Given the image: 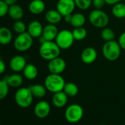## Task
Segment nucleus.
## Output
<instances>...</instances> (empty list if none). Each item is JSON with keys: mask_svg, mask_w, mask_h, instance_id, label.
Instances as JSON below:
<instances>
[{"mask_svg": "<svg viewBox=\"0 0 125 125\" xmlns=\"http://www.w3.org/2000/svg\"><path fill=\"white\" fill-rule=\"evenodd\" d=\"M61 49L54 41H46L41 44L39 48V54L42 59L50 61L60 56Z\"/></svg>", "mask_w": 125, "mask_h": 125, "instance_id": "nucleus-1", "label": "nucleus"}, {"mask_svg": "<svg viewBox=\"0 0 125 125\" xmlns=\"http://www.w3.org/2000/svg\"><path fill=\"white\" fill-rule=\"evenodd\" d=\"M66 81L64 78L59 74L50 73L44 80V86L47 91L52 93H56L63 91Z\"/></svg>", "mask_w": 125, "mask_h": 125, "instance_id": "nucleus-2", "label": "nucleus"}, {"mask_svg": "<svg viewBox=\"0 0 125 125\" xmlns=\"http://www.w3.org/2000/svg\"><path fill=\"white\" fill-rule=\"evenodd\" d=\"M33 97L29 87H21L18 89L14 96L15 103L21 108H29L32 103Z\"/></svg>", "mask_w": 125, "mask_h": 125, "instance_id": "nucleus-3", "label": "nucleus"}, {"mask_svg": "<svg viewBox=\"0 0 125 125\" xmlns=\"http://www.w3.org/2000/svg\"><path fill=\"white\" fill-rule=\"evenodd\" d=\"M121 52L122 48L119 42L115 40L105 42L102 46V54L104 57L111 62L117 60L121 56Z\"/></svg>", "mask_w": 125, "mask_h": 125, "instance_id": "nucleus-4", "label": "nucleus"}, {"mask_svg": "<svg viewBox=\"0 0 125 125\" xmlns=\"http://www.w3.org/2000/svg\"><path fill=\"white\" fill-rule=\"evenodd\" d=\"M89 21L92 26L97 28H105L107 27L109 23V17L108 14L102 10V9H95L92 10L89 15Z\"/></svg>", "mask_w": 125, "mask_h": 125, "instance_id": "nucleus-5", "label": "nucleus"}, {"mask_svg": "<svg viewBox=\"0 0 125 125\" xmlns=\"http://www.w3.org/2000/svg\"><path fill=\"white\" fill-rule=\"evenodd\" d=\"M33 44V38L27 31L19 34L13 40L14 48L19 52H25L31 48Z\"/></svg>", "mask_w": 125, "mask_h": 125, "instance_id": "nucleus-6", "label": "nucleus"}, {"mask_svg": "<svg viewBox=\"0 0 125 125\" xmlns=\"http://www.w3.org/2000/svg\"><path fill=\"white\" fill-rule=\"evenodd\" d=\"M84 110L83 107L78 104H71L68 106L65 111L66 120L71 124L79 122L83 117Z\"/></svg>", "mask_w": 125, "mask_h": 125, "instance_id": "nucleus-7", "label": "nucleus"}, {"mask_svg": "<svg viewBox=\"0 0 125 125\" xmlns=\"http://www.w3.org/2000/svg\"><path fill=\"white\" fill-rule=\"evenodd\" d=\"M55 40L60 49L67 50L73 45L75 40L72 31L68 29H63L58 32Z\"/></svg>", "mask_w": 125, "mask_h": 125, "instance_id": "nucleus-8", "label": "nucleus"}, {"mask_svg": "<svg viewBox=\"0 0 125 125\" xmlns=\"http://www.w3.org/2000/svg\"><path fill=\"white\" fill-rule=\"evenodd\" d=\"M66 68V62L63 58L60 56L49 61L48 70L50 73L60 75L62 73L64 72Z\"/></svg>", "mask_w": 125, "mask_h": 125, "instance_id": "nucleus-9", "label": "nucleus"}, {"mask_svg": "<svg viewBox=\"0 0 125 125\" xmlns=\"http://www.w3.org/2000/svg\"><path fill=\"white\" fill-rule=\"evenodd\" d=\"M76 4L74 0H58L56 6V10L62 15L63 17L72 14Z\"/></svg>", "mask_w": 125, "mask_h": 125, "instance_id": "nucleus-10", "label": "nucleus"}, {"mask_svg": "<svg viewBox=\"0 0 125 125\" xmlns=\"http://www.w3.org/2000/svg\"><path fill=\"white\" fill-rule=\"evenodd\" d=\"M10 70L14 73H20L24 70L27 65L26 59L21 55H16L13 56L9 62Z\"/></svg>", "mask_w": 125, "mask_h": 125, "instance_id": "nucleus-11", "label": "nucleus"}, {"mask_svg": "<svg viewBox=\"0 0 125 125\" xmlns=\"http://www.w3.org/2000/svg\"><path fill=\"white\" fill-rule=\"evenodd\" d=\"M51 111V107L47 101L41 100L36 103L34 108V114L39 119L47 117Z\"/></svg>", "mask_w": 125, "mask_h": 125, "instance_id": "nucleus-12", "label": "nucleus"}, {"mask_svg": "<svg viewBox=\"0 0 125 125\" xmlns=\"http://www.w3.org/2000/svg\"><path fill=\"white\" fill-rule=\"evenodd\" d=\"M97 51L93 47H87L84 48L81 53L80 58L83 63L90 64L94 63L97 59Z\"/></svg>", "mask_w": 125, "mask_h": 125, "instance_id": "nucleus-13", "label": "nucleus"}, {"mask_svg": "<svg viewBox=\"0 0 125 125\" xmlns=\"http://www.w3.org/2000/svg\"><path fill=\"white\" fill-rule=\"evenodd\" d=\"M43 26L41 23L37 20L32 21L27 26V31L32 38H39L43 33Z\"/></svg>", "mask_w": 125, "mask_h": 125, "instance_id": "nucleus-14", "label": "nucleus"}, {"mask_svg": "<svg viewBox=\"0 0 125 125\" xmlns=\"http://www.w3.org/2000/svg\"><path fill=\"white\" fill-rule=\"evenodd\" d=\"M58 32L59 31L55 25L48 23L43 27L41 36L45 39L46 41H53L55 40Z\"/></svg>", "mask_w": 125, "mask_h": 125, "instance_id": "nucleus-15", "label": "nucleus"}, {"mask_svg": "<svg viewBox=\"0 0 125 125\" xmlns=\"http://www.w3.org/2000/svg\"><path fill=\"white\" fill-rule=\"evenodd\" d=\"M68 96L63 91L56 92L53 94L52 98V103L53 105L56 108H63L68 103Z\"/></svg>", "mask_w": 125, "mask_h": 125, "instance_id": "nucleus-16", "label": "nucleus"}, {"mask_svg": "<svg viewBox=\"0 0 125 125\" xmlns=\"http://www.w3.org/2000/svg\"><path fill=\"white\" fill-rule=\"evenodd\" d=\"M46 4L43 0H32L29 2L28 9L33 15H39L44 12Z\"/></svg>", "mask_w": 125, "mask_h": 125, "instance_id": "nucleus-17", "label": "nucleus"}, {"mask_svg": "<svg viewBox=\"0 0 125 125\" xmlns=\"http://www.w3.org/2000/svg\"><path fill=\"white\" fill-rule=\"evenodd\" d=\"M10 87L12 88H19L23 83V77L18 73H13L7 75L4 78Z\"/></svg>", "mask_w": 125, "mask_h": 125, "instance_id": "nucleus-18", "label": "nucleus"}, {"mask_svg": "<svg viewBox=\"0 0 125 125\" xmlns=\"http://www.w3.org/2000/svg\"><path fill=\"white\" fill-rule=\"evenodd\" d=\"M24 10L19 4H15L11 6H9L7 15L13 20H14V21L21 20L24 16Z\"/></svg>", "mask_w": 125, "mask_h": 125, "instance_id": "nucleus-19", "label": "nucleus"}, {"mask_svg": "<svg viewBox=\"0 0 125 125\" xmlns=\"http://www.w3.org/2000/svg\"><path fill=\"white\" fill-rule=\"evenodd\" d=\"M63 18V17L57 10H49L45 14V19L50 24L56 25L60 23Z\"/></svg>", "mask_w": 125, "mask_h": 125, "instance_id": "nucleus-20", "label": "nucleus"}, {"mask_svg": "<svg viewBox=\"0 0 125 125\" xmlns=\"http://www.w3.org/2000/svg\"><path fill=\"white\" fill-rule=\"evenodd\" d=\"M22 72H23V75L24 78L29 81H32L35 79L38 75V70L37 67L35 64H31V63L27 64L26 67H24Z\"/></svg>", "mask_w": 125, "mask_h": 125, "instance_id": "nucleus-21", "label": "nucleus"}, {"mask_svg": "<svg viewBox=\"0 0 125 125\" xmlns=\"http://www.w3.org/2000/svg\"><path fill=\"white\" fill-rule=\"evenodd\" d=\"M13 40V33L11 30L6 26L0 27V45H7Z\"/></svg>", "mask_w": 125, "mask_h": 125, "instance_id": "nucleus-22", "label": "nucleus"}, {"mask_svg": "<svg viewBox=\"0 0 125 125\" xmlns=\"http://www.w3.org/2000/svg\"><path fill=\"white\" fill-rule=\"evenodd\" d=\"M29 89H30L33 97L38 98V99L44 97L46 94V91H47L45 86L40 84V83L31 85L29 86Z\"/></svg>", "mask_w": 125, "mask_h": 125, "instance_id": "nucleus-23", "label": "nucleus"}, {"mask_svg": "<svg viewBox=\"0 0 125 125\" xmlns=\"http://www.w3.org/2000/svg\"><path fill=\"white\" fill-rule=\"evenodd\" d=\"M86 21L85 16L80 12L74 13L71 16V21L70 22V24L74 27V28H77V27H83Z\"/></svg>", "mask_w": 125, "mask_h": 125, "instance_id": "nucleus-24", "label": "nucleus"}, {"mask_svg": "<svg viewBox=\"0 0 125 125\" xmlns=\"http://www.w3.org/2000/svg\"><path fill=\"white\" fill-rule=\"evenodd\" d=\"M112 14L114 17L122 19L125 18V4L119 2L114 5H113L112 7Z\"/></svg>", "mask_w": 125, "mask_h": 125, "instance_id": "nucleus-25", "label": "nucleus"}, {"mask_svg": "<svg viewBox=\"0 0 125 125\" xmlns=\"http://www.w3.org/2000/svg\"><path fill=\"white\" fill-rule=\"evenodd\" d=\"M63 92L66 93V94L68 97H74L78 94L79 88L76 83H74L73 82H68V83H66V84H65Z\"/></svg>", "mask_w": 125, "mask_h": 125, "instance_id": "nucleus-26", "label": "nucleus"}, {"mask_svg": "<svg viewBox=\"0 0 125 125\" xmlns=\"http://www.w3.org/2000/svg\"><path fill=\"white\" fill-rule=\"evenodd\" d=\"M72 34L75 40L80 41V40H84L87 37L88 32H87V30L83 26V27L74 28L72 31Z\"/></svg>", "mask_w": 125, "mask_h": 125, "instance_id": "nucleus-27", "label": "nucleus"}, {"mask_svg": "<svg viewBox=\"0 0 125 125\" xmlns=\"http://www.w3.org/2000/svg\"><path fill=\"white\" fill-rule=\"evenodd\" d=\"M13 29L15 33L19 34L26 32L27 29V26L23 21L18 20V21H15V22L13 23Z\"/></svg>", "mask_w": 125, "mask_h": 125, "instance_id": "nucleus-28", "label": "nucleus"}, {"mask_svg": "<svg viewBox=\"0 0 125 125\" xmlns=\"http://www.w3.org/2000/svg\"><path fill=\"white\" fill-rule=\"evenodd\" d=\"M101 37L105 41H112L115 39V33L111 28L105 27L101 31Z\"/></svg>", "mask_w": 125, "mask_h": 125, "instance_id": "nucleus-29", "label": "nucleus"}, {"mask_svg": "<svg viewBox=\"0 0 125 125\" xmlns=\"http://www.w3.org/2000/svg\"><path fill=\"white\" fill-rule=\"evenodd\" d=\"M10 86L6 82V81L3 78L0 80V100H2L7 97L9 93Z\"/></svg>", "mask_w": 125, "mask_h": 125, "instance_id": "nucleus-30", "label": "nucleus"}, {"mask_svg": "<svg viewBox=\"0 0 125 125\" xmlns=\"http://www.w3.org/2000/svg\"><path fill=\"white\" fill-rule=\"evenodd\" d=\"M76 7L82 10H88L92 4V0H74Z\"/></svg>", "mask_w": 125, "mask_h": 125, "instance_id": "nucleus-31", "label": "nucleus"}, {"mask_svg": "<svg viewBox=\"0 0 125 125\" xmlns=\"http://www.w3.org/2000/svg\"><path fill=\"white\" fill-rule=\"evenodd\" d=\"M9 6L4 1V0H0V18H2L8 14Z\"/></svg>", "mask_w": 125, "mask_h": 125, "instance_id": "nucleus-32", "label": "nucleus"}, {"mask_svg": "<svg viewBox=\"0 0 125 125\" xmlns=\"http://www.w3.org/2000/svg\"><path fill=\"white\" fill-rule=\"evenodd\" d=\"M106 4L105 0H92V4L95 9H102Z\"/></svg>", "mask_w": 125, "mask_h": 125, "instance_id": "nucleus-33", "label": "nucleus"}, {"mask_svg": "<svg viewBox=\"0 0 125 125\" xmlns=\"http://www.w3.org/2000/svg\"><path fill=\"white\" fill-rule=\"evenodd\" d=\"M118 42H119L120 47L122 48V49L125 50V31L122 33L121 35L119 36Z\"/></svg>", "mask_w": 125, "mask_h": 125, "instance_id": "nucleus-34", "label": "nucleus"}, {"mask_svg": "<svg viewBox=\"0 0 125 125\" xmlns=\"http://www.w3.org/2000/svg\"><path fill=\"white\" fill-rule=\"evenodd\" d=\"M6 70V64L5 62L0 59V75L3 74Z\"/></svg>", "mask_w": 125, "mask_h": 125, "instance_id": "nucleus-35", "label": "nucleus"}, {"mask_svg": "<svg viewBox=\"0 0 125 125\" xmlns=\"http://www.w3.org/2000/svg\"><path fill=\"white\" fill-rule=\"evenodd\" d=\"M106 1V4H110V5H114L119 2L121 1V0H105Z\"/></svg>", "mask_w": 125, "mask_h": 125, "instance_id": "nucleus-36", "label": "nucleus"}, {"mask_svg": "<svg viewBox=\"0 0 125 125\" xmlns=\"http://www.w3.org/2000/svg\"><path fill=\"white\" fill-rule=\"evenodd\" d=\"M71 16H72V14L67 15H66V16L63 17V19H64V21H65L66 23H70V22H71Z\"/></svg>", "mask_w": 125, "mask_h": 125, "instance_id": "nucleus-37", "label": "nucleus"}, {"mask_svg": "<svg viewBox=\"0 0 125 125\" xmlns=\"http://www.w3.org/2000/svg\"><path fill=\"white\" fill-rule=\"evenodd\" d=\"M4 1L8 6H11V5H13V4H16L17 0H4Z\"/></svg>", "mask_w": 125, "mask_h": 125, "instance_id": "nucleus-38", "label": "nucleus"}, {"mask_svg": "<svg viewBox=\"0 0 125 125\" xmlns=\"http://www.w3.org/2000/svg\"><path fill=\"white\" fill-rule=\"evenodd\" d=\"M0 51H1V47H0Z\"/></svg>", "mask_w": 125, "mask_h": 125, "instance_id": "nucleus-39", "label": "nucleus"}, {"mask_svg": "<svg viewBox=\"0 0 125 125\" xmlns=\"http://www.w3.org/2000/svg\"></svg>", "mask_w": 125, "mask_h": 125, "instance_id": "nucleus-40", "label": "nucleus"}, {"mask_svg": "<svg viewBox=\"0 0 125 125\" xmlns=\"http://www.w3.org/2000/svg\"><path fill=\"white\" fill-rule=\"evenodd\" d=\"M0 125H1V123H0Z\"/></svg>", "mask_w": 125, "mask_h": 125, "instance_id": "nucleus-41", "label": "nucleus"}, {"mask_svg": "<svg viewBox=\"0 0 125 125\" xmlns=\"http://www.w3.org/2000/svg\"></svg>", "mask_w": 125, "mask_h": 125, "instance_id": "nucleus-42", "label": "nucleus"}]
</instances>
